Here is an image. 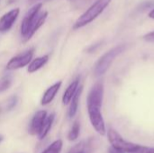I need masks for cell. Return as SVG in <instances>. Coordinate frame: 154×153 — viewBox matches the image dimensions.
I'll return each instance as SVG.
<instances>
[{
	"instance_id": "6",
	"label": "cell",
	"mask_w": 154,
	"mask_h": 153,
	"mask_svg": "<svg viewBox=\"0 0 154 153\" xmlns=\"http://www.w3.org/2000/svg\"><path fill=\"white\" fill-rule=\"evenodd\" d=\"M33 56V49L28 50L22 54L13 57L6 64L7 70H14L22 69L30 64Z\"/></svg>"
},
{
	"instance_id": "16",
	"label": "cell",
	"mask_w": 154,
	"mask_h": 153,
	"mask_svg": "<svg viewBox=\"0 0 154 153\" xmlns=\"http://www.w3.org/2000/svg\"><path fill=\"white\" fill-rule=\"evenodd\" d=\"M79 133H80V124L78 121H76L73 124V125H72V127H71V129H70V131H69V133L68 134L69 141H70V142L76 141L79 138Z\"/></svg>"
},
{
	"instance_id": "8",
	"label": "cell",
	"mask_w": 154,
	"mask_h": 153,
	"mask_svg": "<svg viewBox=\"0 0 154 153\" xmlns=\"http://www.w3.org/2000/svg\"><path fill=\"white\" fill-rule=\"evenodd\" d=\"M46 117H47V112L44 110L38 111L34 115V116L32 119L30 128H29V133L31 135H38Z\"/></svg>"
},
{
	"instance_id": "17",
	"label": "cell",
	"mask_w": 154,
	"mask_h": 153,
	"mask_svg": "<svg viewBox=\"0 0 154 153\" xmlns=\"http://www.w3.org/2000/svg\"><path fill=\"white\" fill-rule=\"evenodd\" d=\"M12 76L10 74L4 75L0 79V93L5 91L12 85Z\"/></svg>"
},
{
	"instance_id": "12",
	"label": "cell",
	"mask_w": 154,
	"mask_h": 153,
	"mask_svg": "<svg viewBox=\"0 0 154 153\" xmlns=\"http://www.w3.org/2000/svg\"><path fill=\"white\" fill-rule=\"evenodd\" d=\"M82 91H83V87L82 86H79V87L78 88L76 94L74 95V96L72 97V99H71V101L69 103V112H68V115H69V118L74 117L75 115L77 114V112H78L79 99H80Z\"/></svg>"
},
{
	"instance_id": "11",
	"label": "cell",
	"mask_w": 154,
	"mask_h": 153,
	"mask_svg": "<svg viewBox=\"0 0 154 153\" xmlns=\"http://www.w3.org/2000/svg\"><path fill=\"white\" fill-rule=\"evenodd\" d=\"M93 141L88 139L87 141H82L77 145H75L69 153H93L94 146Z\"/></svg>"
},
{
	"instance_id": "26",
	"label": "cell",
	"mask_w": 154,
	"mask_h": 153,
	"mask_svg": "<svg viewBox=\"0 0 154 153\" xmlns=\"http://www.w3.org/2000/svg\"><path fill=\"white\" fill-rule=\"evenodd\" d=\"M69 1H71V2H76V1H78V0H69Z\"/></svg>"
},
{
	"instance_id": "19",
	"label": "cell",
	"mask_w": 154,
	"mask_h": 153,
	"mask_svg": "<svg viewBox=\"0 0 154 153\" xmlns=\"http://www.w3.org/2000/svg\"><path fill=\"white\" fill-rule=\"evenodd\" d=\"M17 104V96H13L9 98L8 102H7V108L8 110H12Z\"/></svg>"
},
{
	"instance_id": "24",
	"label": "cell",
	"mask_w": 154,
	"mask_h": 153,
	"mask_svg": "<svg viewBox=\"0 0 154 153\" xmlns=\"http://www.w3.org/2000/svg\"><path fill=\"white\" fill-rule=\"evenodd\" d=\"M149 17L152 18V19H154V9H152V10L149 13Z\"/></svg>"
},
{
	"instance_id": "5",
	"label": "cell",
	"mask_w": 154,
	"mask_h": 153,
	"mask_svg": "<svg viewBox=\"0 0 154 153\" xmlns=\"http://www.w3.org/2000/svg\"><path fill=\"white\" fill-rule=\"evenodd\" d=\"M106 134H107L108 142L111 144V147L114 148L115 150H117V151L125 153H131L133 152L139 145V144H136V143H134V142L125 140L121 136V134L114 129L110 128L107 131Z\"/></svg>"
},
{
	"instance_id": "13",
	"label": "cell",
	"mask_w": 154,
	"mask_h": 153,
	"mask_svg": "<svg viewBox=\"0 0 154 153\" xmlns=\"http://www.w3.org/2000/svg\"><path fill=\"white\" fill-rule=\"evenodd\" d=\"M55 119V115L54 114H51L50 115H47L46 119L43 122V124L38 133V138L39 140H43L49 133V132L51 131V128L52 126V124L54 122Z\"/></svg>"
},
{
	"instance_id": "3",
	"label": "cell",
	"mask_w": 154,
	"mask_h": 153,
	"mask_svg": "<svg viewBox=\"0 0 154 153\" xmlns=\"http://www.w3.org/2000/svg\"><path fill=\"white\" fill-rule=\"evenodd\" d=\"M126 48H127L126 44H120L112 48L105 54H103L95 64V68H94L95 75L97 77H100L105 73H106V71L109 69L114 60L119 55H121L126 50Z\"/></svg>"
},
{
	"instance_id": "2",
	"label": "cell",
	"mask_w": 154,
	"mask_h": 153,
	"mask_svg": "<svg viewBox=\"0 0 154 153\" xmlns=\"http://www.w3.org/2000/svg\"><path fill=\"white\" fill-rule=\"evenodd\" d=\"M42 7V3H38L33 5L28 12L25 14L22 23H21V35L24 41H29L34 33L44 24L48 12H41Z\"/></svg>"
},
{
	"instance_id": "14",
	"label": "cell",
	"mask_w": 154,
	"mask_h": 153,
	"mask_svg": "<svg viewBox=\"0 0 154 153\" xmlns=\"http://www.w3.org/2000/svg\"><path fill=\"white\" fill-rule=\"evenodd\" d=\"M49 60V55H43L42 57H38L36 59H34L33 60H32L28 66L27 71L29 73H33L36 72L37 70H39L40 69H42Z\"/></svg>"
},
{
	"instance_id": "21",
	"label": "cell",
	"mask_w": 154,
	"mask_h": 153,
	"mask_svg": "<svg viewBox=\"0 0 154 153\" xmlns=\"http://www.w3.org/2000/svg\"><path fill=\"white\" fill-rule=\"evenodd\" d=\"M42 1H47V0H28V3L31 5H35L38 3H42Z\"/></svg>"
},
{
	"instance_id": "18",
	"label": "cell",
	"mask_w": 154,
	"mask_h": 153,
	"mask_svg": "<svg viewBox=\"0 0 154 153\" xmlns=\"http://www.w3.org/2000/svg\"><path fill=\"white\" fill-rule=\"evenodd\" d=\"M131 153H154V148L153 147L138 145V147Z\"/></svg>"
},
{
	"instance_id": "23",
	"label": "cell",
	"mask_w": 154,
	"mask_h": 153,
	"mask_svg": "<svg viewBox=\"0 0 154 153\" xmlns=\"http://www.w3.org/2000/svg\"><path fill=\"white\" fill-rule=\"evenodd\" d=\"M20 0H6V5H14L17 2H19Z\"/></svg>"
},
{
	"instance_id": "25",
	"label": "cell",
	"mask_w": 154,
	"mask_h": 153,
	"mask_svg": "<svg viewBox=\"0 0 154 153\" xmlns=\"http://www.w3.org/2000/svg\"><path fill=\"white\" fill-rule=\"evenodd\" d=\"M3 139H4V137H3L2 135H0V142H1L2 141H3Z\"/></svg>"
},
{
	"instance_id": "15",
	"label": "cell",
	"mask_w": 154,
	"mask_h": 153,
	"mask_svg": "<svg viewBox=\"0 0 154 153\" xmlns=\"http://www.w3.org/2000/svg\"><path fill=\"white\" fill-rule=\"evenodd\" d=\"M63 142L61 140H57L53 142L51 145H49L42 153H60L62 150Z\"/></svg>"
},
{
	"instance_id": "7",
	"label": "cell",
	"mask_w": 154,
	"mask_h": 153,
	"mask_svg": "<svg viewBox=\"0 0 154 153\" xmlns=\"http://www.w3.org/2000/svg\"><path fill=\"white\" fill-rule=\"evenodd\" d=\"M19 14H20V9L18 7L14 8L4 14L0 17V32H8L15 23Z\"/></svg>"
},
{
	"instance_id": "1",
	"label": "cell",
	"mask_w": 154,
	"mask_h": 153,
	"mask_svg": "<svg viewBox=\"0 0 154 153\" xmlns=\"http://www.w3.org/2000/svg\"><path fill=\"white\" fill-rule=\"evenodd\" d=\"M103 99L104 85L102 82H97L88 92L87 97V109L91 125L101 136H104L106 133L105 120L101 112Z\"/></svg>"
},
{
	"instance_id": "10",
	"label": "cell",
	"mask_w": 154,
	"mask_h": 153,
	"mask_svg": "<svg viewBox=\"0 0 154 153\" xmlns=\"http://www.w3.org/2000/svg\"><path fill=\"white\" fill-rule=\"evenodd\" d=\"M79 87V78H78L74 81H72L69 84V86L67 87V89L65 90V92H64V94L62 96V103H63V105H69L70 103L72 97L76 94Z\"/></svg>"
},
{
	"instance_id": "4",
	"label": "cell",
	"mask_w": 154,
	"mask_h": 153,
	"mask_svg": "<svg viewBox=\"0 0 154 153\" xmlns=\"http://www.w3.org/2000/svg\"><path fill=\"white\" fill-rule=\"evenodd\" d=\"M112 0H97L84 12L74 23L73 29L77 30L86 26L87 24L93 22L97 17H98L103 11L108 6Z\"/></svg>"
},
{
	"instance_id": "20",
	"label": "cell",
	"mask_w": 154,
	"mask_h": 153,
	"mask_svg": "<svg viewBox=\"0 0 154 153\" xmlns=\"http://www.w3.org/2000/svg\"><path fill=\"white\" fill-rule=\"evenodd\" d=\"M143 39L146 41H149V42H154V31L153 32H151L147 34H145L143 36Z\"/></svg>"
},
{
	"instance_id": "9",
	"label": "cell",
	"mask_w": 154,
	"mask_h": 153,
	"mask_svg": "<svg viewBox=\"0 0 154 153\" xmlns=\"http://www.w3.org/2000/svg\"><path fill=\"white\" fill-rule=\"evenodd\" d=\"M62 85V82L61 81H59V82H56L55 84H53L52 86H51L43 94L42 99H41V105L42 106H47L49 105L55 97L56 94L59 92L60 87Z\"/></svg>"
},
{
	"instance_id": "22",
	"label": "cell",
	"mask_w": 154,
	"mask_h": 153,
	"mask_svg": "<svg viewBox=\"0 0 154 153\" xmlns=\"http://www.w3.org/2000/svg\"><path fill=\"white\" fill-rule=\"evenodd\" d=\"M108 153H125V152H123V151H120L115 150L114 148L110 147V148L108 149Z\"/></svg>"
}]
</instances>
